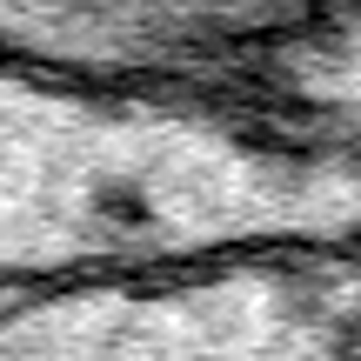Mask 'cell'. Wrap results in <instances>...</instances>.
Returning <instances> with one entry per match:
<instances>
[{
	"label": "cell",
	"mask_w": 361,
	"mask_h": 361,
	"mask_svg": "<svg viewBox=\"0 0 361 361\" xmlns=\"http://www.w3.org/2000/svg\"><path fill=\"white\" fill-rule=\"evenodd\" d=\"M361 234V0L228 80L0 47V308L94 274Z\"/></svg>",
	"instance_id": "cell-1"
},
{
	"label": "cell",
	"mask_w": 361,
	"mask_h": 361,
	"mask_svg": "<svg viewBox=\"0 0 361 361\" xmlns=\"http://www.w3.org/2000/svg\"><path fill=\"white\" fill-rule=\"evenodd\" d=\"M0 361H361V234L27 295Z\"/></svg>",
	"instance_id": "cell-2"
},
{
	"label": "cell",
	"mask_w": 361,
	"mask_h": 361,
	"mask_svg": "<svg viewBox=\"0 0 361 361\" xmlns=\"http://www.w3.org/2000/svg\"><path fill=\"white\" fill-rule=\"evenodd\" d=\"M355 0H0V47L94 80H228Z\"/></svg>",
	"instance_id": "cell-3"
}]
</instances>
